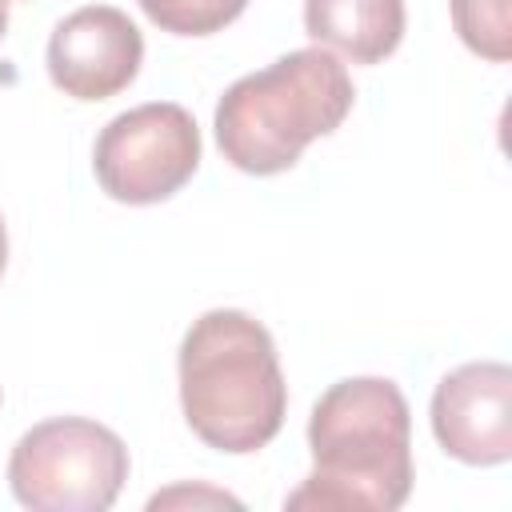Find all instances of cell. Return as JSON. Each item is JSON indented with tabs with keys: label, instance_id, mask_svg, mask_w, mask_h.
<instances>
[{
	"label": "cell",
	"instance_id": "6da1fadb",
	"mask_svg": "<svg viewBox=\"0 0 512 512\" xmlns=\"http://www.w3.org/2000/svg\"><path fill=\"white\" fill-rule=\"evenodd\" d=\"M312 472L284 508L392 512L412 492V412L396 380H336L308 416Z\"/></svg>",
	"mask_w": 512,
	"mask_h": 512
},
{
	"label": "cell",
	"instance_id": "7a4b0ae2",
	"mask_svg": "<svg viewBox=\"0 0 512 512\" xmlns=\"http://www.w3.org/2000/svg\"><path fill=\"white\" fill-rule=\"evenodd\" d=\"M188 428L216 452L248 456L276 440L288 416V384L272 332L240 312L212 308L192 320L176 356Z\"/></svg>",
	"mask_w": 512,
	"mask_h": 512
},
{
	"label": "cell",
	"instance_id": "3957f363",
	"mask_svg": "<svg viewBox=\"0 0 512 512\" xmlns=\"http://www.w3.org/2000/svg\"><path fill=\"white\" fill-rule=\"evenodd\" d=\"M356 104L344 60L328 48H296L260 72L240 76L216 104L220 156L248 176L288 172L300 152L332 136Z\"/></svg>",
	"mask_w": 512,
	"mask_h": 512
},
{
	"label": "cell",
	"instance_id": "277c9868",
	"mask_svg": "<svg viewBox=\"0 0 512 512\" xmlns=\"http://www.w3.org/2000/svg\"><path fill=\"white\" fill-rule=\"evenodd\" d=\"M128 468V448L108 424L52 416L12 444L8 488L32 512H108Z\"/></svg>",
	"mask_w": 512,
	"mask_h": 512
},
{
	"label": "cell",
	"instance_id": "5b68a950",
	"mask_svg": "<svg viewBox=\"0 0 512 512\" xmlns=\"http://www.w3.org/2000/svg\"><path fill=\"white\" fill-rule=\"evenodd\" d=\"M200 168V128L184 104L148 100L112 116L92 144V172L116 204H160Z\"/></svg>",
	"mask_w": 512,
	"mask_h": 512
},
{
	"label": "cell",
	"instance_id": "8992f818",
	"mask_svg": "<svg viewBox=\"0 0 512 512\" xmlns=\"http://www.w3.org/2000/svg\"><path fill=\"white\" fill-rule=\"evenodd\" d=\"M144 64V36L128 12L112 4H84L68 12L48 36L52 84L84 104L124 92Z\"/></svg>",
	"mask_w": 512,
	"mask_h": 512
},
{
	"label": "cell",
	"instance_id": "52a82bcc",
	"mask_svg": "<svg viewBox=\"0 0 512 512\" xmlns=\"http://www.w3.org/2000/svg\"><path fill=\"white\" fill-rule=\"evenodd\" d=\"M436 444L472 468L508 464L512 456V368L500 360H472L452 368L432 392Z\"/></svg>",
	"mask_w": 512,
	"mask_h": 512
},
{
	"label": "cell",
	"instance_id": "ba28073f",
	"mask_svg": "<svg viewBox=\"0 0 512 512\" xmlns=\"http://www.w3.org/2000/svg\"><path fill=\"white\" fill-rule=\"evenodd\" d=\"M408 28L404 0H304V32L348 64L388 60Z\"/></svg>",
	"mask_w": 512,
	"mask_h": 512
},
{
	"label": "cell",
	"instance_id": "9c48e42d",
	"mask_svg": "<svg viewBox=\"0 0 512 512\" xmlns=\"http://www.w3.org/2000/svg\"><path fill=\"white\" fill-rule=\"evenodd\" d=\"M448 8L468 52L492 64L512 56V0H448Z\"/></svg>",
	"mask_w": 512,
	"mask_h": 512
},
{
	"label": "cell",
	"instance_id": "30bf717a",
	"mask_svg": "<svg viewBox=\"0 0 512 512\" xmlns=\"http://www.w3.org/2000/svg\"><path fill=\"white\" fill-rule=\"evenodd\" d=\"M144 16L172 36H212L228 28L248 0H140Z\"/></svg>",
	"mask_w": 512,
	"mask_h": 512
},
{
	"label": "cell",
	"instance_id": "8fae6325",
	"mask_svg": "<svg viewBox=\"0 0 512 512\" xmlns=\"http://www.w3.org/2000/svg\"><path fill=\"white\" fill-rule=\"evenodd\" d=\"M172 504H232V508H240L236 496L216 492V488H172V492H156L148 500V508H172Z\"/></svg>",
	"mask_w": 512,
	"mask_h": 512
},
{
	"label": "cell",
	"instance_id": "7c38bea8",
	"mask_svg": "<svg viewBox=\"0 0 512 512\" xmlns=\"http://www.w3.org/2000/svg\"><path fill=\"white\" fill-rule=\"evenodd\" d=\"M4 264H8V232H4V216H0V276H4Z\"/></svg>",
	"mask_w": 512,
	"mask_h": 512
},
{
	"label": "cell",
	"instance_id": "4fadbf2b",
	"mask_svg": "<svg viewBox=\"0 0 512 512\" xmlns=\"http://www.w3.org/2000/svg\"><path fill=\"white\" fill-rule=\"evenodd\" d=\"M8 32V0H0V36Z\"/></svg>",
	"mask_w": 512,
	"mask_h": 512
},
{
	"label": "cell",
	"instance_id": "5bb4252c",
	"mask_svg": "<svg viewBox=\"0 0 512 512\" xmlns=\"http://www.w3.org/2000/svg\"><path fill=\"white\" fill-rule=\"evenodd\" d=\"M0 400H4V392H0Z\"/></svg>",
	"mask_w": 512,
	"mask_h": 512
}]
</instances>
